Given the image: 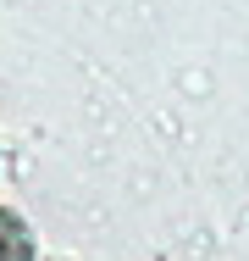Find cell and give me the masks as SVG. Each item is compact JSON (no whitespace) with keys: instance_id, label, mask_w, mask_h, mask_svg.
Instances as JSON below:
<instances>
[{"instance_id":"1","label":"cell","mask_w":249,"mask_h":261,"mask_svg":"<svg viewBox=\"0 0 249 261\" xmlns=\"http://www.w3.org/2000/svg\"><path fill=\"white\" fill-rule=\"evenodd\" d=\"M0 261H34V233L17 211L0 206Z\"/></svg>"}]
</instances>
